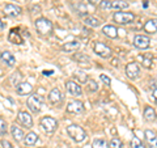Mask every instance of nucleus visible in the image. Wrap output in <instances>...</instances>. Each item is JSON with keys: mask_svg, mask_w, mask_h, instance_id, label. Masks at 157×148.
I'll return each mask as SVG.
<instances>
[{"mask_svg": "<svg viewBox=\"0 0 157 148\" xmlns=\"http://www.w3.org/2000/svg\"><path fill=\"white\" fill-rule=\"evenodd\" d=\"M130 4L123 0H102L100 8L104 11H121V9L128 8Z\"/></svg>", "mask_w": 157, "mask_h": 148, "instance_id": "f257e3e1", "label": "nucleus"}, {"mask_svg": "<svg viewBox=\"0 0 157 148\" xmlns=\"http://www.w3.org/2000/svg\"><path fill=\"white\" fill-rule=\"evenodd\" d=\"M67 134L70 135V138H72L76 143L84 142L85 138H86V132L78 125H70L67 127Z\"/></svg>", "mask_w": 157, "mask_h": 148, "instance_id": "f03ea898", "label": "nucleus"}, {"mask_svg": "<svg viewBox=\"0 0 157 148\" xmlns=\"http://www.w3.org/2000/svg\"><path fill=\"white\" fill-rule=\"evenodd\" d=\"M36 29L39 34H42V36H47V34H50L52 32V22L50 20H47L45 17H39L36 20Z\"/></svg>", "mask_w": 157, "mask_h": 148, "instance_id": "7ed1b4c3", "label": "nucleus"}, {"mask_svg": "<svg viewBox=\"0 0 157 148\" xmlns=\"http://www.w3.org/2000/svg\"><path fill=\"white\" fill-rule=\"evenodd\" d=\"M41 127L46 134H52L58 129V121L52 117H43L41 119Z\"/></svg>", "mask_w": 157, "mask_h": 148, "instance_id": "20e7f679", "label": "nucleus"}, {"mask_svg": "<svg viewBox=\"0 0 157 148\" xmlns=\"http://www.w3.org/2000/svg\"><path fill=\"white\" fill-rule=\"evenodd\" d=\"M43 105V97L39 95H33L29 96L28 98V107L30 109V111H33L34 114L41 111V107Z\"/></svg>", "mask_w": 157, "mask_h": 148, "instance_id": "39448f33", "label": "nucleus"}, {"mask_svg": "<svg viewBox=\"0 0 157 148\" xmlns=\"http://www.w3.org/2000/svg\"><path fill=\"white\" fill-rule=\"evenodd\" d=\"M113 18H114L115 22L121 24V25H127V24H131L134 21L135 14L131 12H115Z\"/></svg>", "mask_w": 157, "mask_h": 148, "instance_id": "423d86ee", "label": "nucleus"}, {"mask_svg": "<svg viewBox=\"0 0 157 148\" xmlns=\"http://www.w3.org/2000/svg\"><path fill=\"white\" fill-rule=\"evenodd\" d=\"M93 50H94V53L97 54V55H100L101 58H110L111 56L110 47L106 46L105 43H102V42H96Z\"/></svg>", "mask_w": 157, "mask_h": 148, "instance_id": "0eeeda50", "label": "nucleus"}, {"mask_svg": "<svg viewBox=\"0 0 157 148\" xmlns=\"http://www.w3.org/2000/svg\"><path fill=\"white\" fill-rule=\"evenodd\" d=\"M151 45V39L147 36H141V34H137L134 38V46L136 49H140V50H145L148 49Z\"/></svg>", "mask_w": 157, "mask_h": 148, "instance_id": "6e6552de", "label": "nucleus"}, {"mask_svg": "<svg viewBox=\"0 0 157 148\" xmlns=\"http://www.w3.org/2000/svg\"><path fill=\"white\" fill-rule=\"evenodd\" d=\"M126 75L128 76L131 80H135V79L139 77L140 75V67L136 62H131L126 66Z\"/></svg>", "mask_w": 157, "mask_h": 148, "instance_id": "1a4fd4ad", "label": "nucleus"}, {"mask_svg": "<svg viewBox=\"0 0 157 148\" xmlns=\"http://www.w3.org/2000/svg\"><path fill=\"white\" fill-rule=\"evenodd\" d=\"M67 111L71 113V114H80V113L84 111V103L78 100L70 101L67 105Z\"/></svg>", "mask_w": 157, "mask_h": 148, "instance_id": "9d476101", "label": "nucleus"}, {"mask_svg": "<svg viewBox=\"0 0 157 148\" xmlns=\"http://www.w3.org/2000/svg\"><path fill=\"white\" fill-rule=\"evenodd\" d=\"M17 121L21 123L22 126H25L26 129H30V127H33V118H32V115L29 114V113H26V111H18V114H17Z\"/></svg>", "mask_w": 157, "mask_h": 148, "instance_id": "9b49d317", "label": "nucleus"}, {"mask_svg": "<svg viewBox=\"0 0 157 148\" xmlns=\"http://www.w3.org/2000/svg\"><path fill=\"white\" fill-rule=\"evenodd\" d=\"M66 88H67V92L70 93L71 96H73V97H78V96H81V93H82L81 87L78 85L77 83L72 81V80L66 83Z\"/></svg>", "mask_w": 157, "mask_h": 148, "instance_id": "f8f14e48", "label": "nucleus"}, {"mask_svg": "<svg viewBox=\"0 0 157 148\" xmlns=\"http://www.w3.org/2000/svg\"><path fill=\"white\" fill-rule=\"evenodd\" d=\"M21 12L22 9L14 4H6V7H4V14L8 17H17L21 14Z\"/></svg>", "mask_w": 157, "mask_h": 148, "instance_id": "ddd939ff", "label": "nucleus"}, {"mask_svg": "<svg viewBox=\"0 0 157 148\" xmlns=\"http://www.w3.org/2000/svg\"><path fill=\"white\" fill-rule=\"evenodd\" d=\"M48 101L54 105H58V103H60L63 101V93L58 89V88H54V89L50 91L48 93Z\"/></svg>", "mask_w": 157, "mask_h": 148, "instance_id": "4468645a", "label": "nucleus"}, {"mask_svg": "<svg viewBox=\"0 0 157 148\" xmlns=\"http://www.w3.org/2000/svg\"><path fill=\"white\" fill-rule=\"evenodd\" d=\"M33 91V87L29 83H18L16 85V93L20 96H26L30 95Z\"/></svg>", "mask_w": 157, "mask_h": 148, "instance_id": "2eb2a0df", "label": "nucleus"}, {"mask_svg": "<svg viewBox=\"0 0 157 148\" xmlns=\"http://www.w3.org/2000/svg\"><path fill=\"white\" fill-rule=\"evenodd\" d=\"M0 59H2V62L6 63L8 67H13L16 64V58H14L13 54L9 53V51H3L0 54Z\"/></svg>", "mask_w": 157, "mask_h": 148, "instance_id": "dca6fc26", "label": "nucleus"}, {"mask_svg": "<svg viewBox=\"0 0 157 148\" xmlns=\"http://www.w3.org/2000/svg\"><path fill=\"white\" fill-rule=\"evenodd\" d=\"M73 60H76L78 64L82 67H90V59L88 58L85 54H81V53L73 54Z\"/></svg>", "mask_w": 157, "mask_h": 148, "instance_id": "f3484780", "label": "nucleus"}, {"mask_svg": "<svg viewBox=\"0 0 157 148\" xmlns=\"http://www.w3.org/2000/svg\"><path fill=\"white\" fill-rule=\"evenodd\" d=\"M144 136H145V140H147V143H148L149 148H157V135L153 131L145 130Z\"/></svg>", "mask_w": 157, "mask_h": 148, "instance_id": "a211bd4d", "label": "nucleus"}, {"mask_svg": "<svg viewBox=\"0 0 157 148\" xmlns=\"http://www.w3.org/2000/svg\"><path fill=\"white\" fill-rule=\"evenodd\" d=\"M78 49H80V42L78 41H71V42H67L63 45L62 50L66 51V53H76Z\"/></svg>", "mask_w": 157, "mask_h": 148, "instance_id": "6ab92c4d", "label": "nucleus"}, {"mask_svg": "<svg viewBox=\"0 0 157 148\" xmlns=\"http://www.w3.org/2000/svg\"><path fill=\"white\" fill-rule=\"evenodd\" d=\"M144 32L148 33V34H153L157 32V20L156 18H152V20H148L145 24H144Z\"/></svg>", "mask_w": 157, "mask_h": 148, "instance_id": "aec40b11", "label": "nucleus"}, {"mask_svg": "<svg viewBox=\"0 0 157 148\" xmlns=\"http://www.w3.org/2000/svg\"><path fill=\"white\" fill-rule=\"evenodd\" d=\"M102 33H104L106 37L111 38V39L118 37V29L115 26H113V25H105L104 28H102Z\"/></svg>", "mask_w": 157, "mask_h": 148, "instance_id": "412c9836", "label": "nucleus"}, {"mask_svg": "<svg viewBox=\"0 0 157 148\" xmlns=\"http://www.w3.org/2000/svg\"><path fill=\"white\" fill-rule=\"evenodd\" d=\"M156 118H157V114H156L153 107L145 106V109H144V119L147 122H153V121H156Z\"/></svg>", "mask_w": 157, "mask_h": 148, "instance_id": "4be33fe9", "label": "nucleus"}, {"mask_svg": "<svg viewBox=\"0 0 157 148\" xmlns=\"http://www.w3.org/2000/svg\"><path fill=\"white\" fill-rule=\"evenodd\" d=\"M11 134H12V136L16 139L17 142H20L24 138V131L20 129L18 126H16V125H12L11 126Z\"/></svg>", "mask_w": 157, "mask_h": 148, "instance_id": "5701e85b", "label": "nucleus"}, {"mask_svg": "<svg viewBox=\"0 0 157 148\" xmlns=\"http://www.w3.org/2000/svg\"><path fill=\"white\" fill-rule=\"evenodd\" d=\"M8 39H9V41H11L12 43H16V45H21V43L24 42L22 38H21V36H20V34L17 33V30H14V29H12L11 33H9Z\"/></svg>", "mask_w": 157, "mask_h": 148, "instance_id": "b1692460", "label": "nucleus"}, {"mask_svg": "<svg viewBox=\"0 0 157 148\" xmlns=\"http://www.w3.org/2000/svg\"><path fill=\"white\" fill-rule=\"evenodd\" d=\"M84 24L86 26H89V28H97V26H100V20L96 18V17H93V16H88L85 17L84 20Z\"/></svg>", "mask_w": 157, "mask_h": 148, "instance_id": "393cba45", "label": "nucleus"}, {"mask_svg": "<svg viewBox=\"0 0 157 148\" xmlns=\"http://www.w3.org/2000/svg\"><path fill=\"white\" fill-rule=\"evenodd\" d=\"M38 142V135L36 132H29L25 138V146H34Z\"/></svg>", "mask_w": 157, "mask_h": 148, "instance_id": "a878e982", "label": "nucleus"}, {"mask_svg": "<svg viewBox=\"0 0 157 148\" xmlns=\"http://www.w3.org/2000/svg\"><path fill=\"white\" fill-rule=\"evenodd\" d=\"M139 59H141V64H143V67L145 68H151L152 67V60H153V55H143V56H139Z\"/></svg>", "mask_w": 157, "mask_h": 148, "instance_id": "bb28decb", "label": "nucleus"}, {"mask_svg": "<svg viewBox=\"0 0 157 148\" xmlns=\"http://www.w3.org/2000/svg\"><path fill=\"white\" fill-rule=\"evenodd\" d=\"M73 77H75L80 84L88 83V75H86L85 72H82V71H76V72H75V75H73Z\"/></svg>", "mask_w": 157, "mask_h": 148, "instance_id": "cd10ccee", "label": "nucleus"}, {"mask_svg": "<svg viewBox=\"0 0 157 148\" xmlns=\"http://www.w3.org/2000/svg\"><path fill=\"white\" fill-rule=\"evenodd\" d=\"M93 148H109V143H107L106 140L104 139H96L94 142H93V144H92Z\"/></svg>", "mask_w": 157, "mask_h": 148, "instance_id": "c85d7f7f", "label": "nucleus"}, {"mask_svg": "<svg viewBox=\"0 0 157 148\" xmlns=\"http://www.w3.org/2000/svg\"><path fill=\"white\" fill-rule=\"evenodd\" d=\"M131 148H145L144 143L141 142L137 136H132L131 139Z\"/></svg>", "mask_w": 157, "mask_h": 148, "instance_id": "c756f323", "label": "nucleus"}, {"mask_svg": "<svg viewBox=\"0 0 157 148\" xmlns=\"http://www.w3.org/2000/svg\"><path fill=\"white\" fill-rule=\"evenodd\" d=\"M109 146H110V148H122L123 147V143L121 142V139H118V138H113Z\"/></svg>", "mask_w": 157, "mask_h": 148, "instance_id": "7c9ffc66", "label": "nucleus"}, {"mask_svg": "<svg viewBox=\"0 0 157 148\" xmlns=\"http://www.w3.org/2000/svg\"><path fill=\"white\" fill-rule=\"evenodd\" d=\"M7 122L0 117V135H6L7 134Z\"/></svg>", "mask_w": 157, "mask_h": 148, "instance_id": "2f4dec72", "label": "nucleus"}, {"mask_svg": "<svg viewBox=\"0 0 157 148\" xmlns=\"http://www.w3.org/2000/svg\"><path fill=\"white\" fill-rule=\"evenodd\" d=\"M88 91H90V92L98 91V84H97V81H94V80H89V81H88Z\"/></svg>", "mask_w": 157, "mask_h": 148, "instance_id": "473e14b6", "label": "nucleus"}, {"mask_svg": "<svg viewBox=\"0 0 157 148\" xmlns=\"http://www.w3.org/2000/svg\"><path fill=\"white\" fill-rule=\"evenodd\" d=\"M2 147H3V148H13V146H12L7 139H3V140H2Z\"/></svg>", "mask_w": 157, "mask_h": 148, "instance_id": "72a5a7b5", "label": "nucleus"}, {"mask_svg": "<svg viewBox=\"0 0 157 148\" xmlns=\"http://www.w3.org/2000/svg\"><path fill=\"white\" fill-rule=\"evenodd\" d=\"M100 79H101V80H102V81H104V83L106 84V85H110V83H111L110 77H107L106 75H101V76H100Z\"/></svg>", "mask_w": 157, "mask_h": 148, "instance_id": "f704fd0d", "label": "nucleus"}, {"mask_svg": "<svg viewBox=\"0 0 157 148\" xmlns=\"http://www.w3.org/2000/svg\"><path fill=\"white\" fill-rule=\"evenodd\" d=\"M16 75H17V73H13V76L11 77V81H12L13 84H14V81H16V83L18 81V77H20V76H16Z\"/></svg>", "mask_w": 157, "mask_h": 148, "instance_id": "c9c22d12", "label": "nucleus"}, {"mask_svg": "<svg viewBox=\"0 0 157 148\" xmlns=\"http://www.w3.org/2000/svg\"><path fill=\"white\" fill-rule=\"evenodd\" d=\"M4 28H6V22H4L3 21V20L2 18H0V30H3V29Z\"/></svg>", "mask_w": 157, "mask_h": 148, "instance_id": "e433bc0d", "label": "nucleus"}, {"mask_svg": "<svg viewBox=\"0 0 157 148\" xmlns=\"http://www.w3.org/2000/svg\"><path fill=\"white\" fill-rule=\"evenodd\" d=\"M88 2H89L90 4H98V3L101 4V2H102V0H88Z\"/></svg>", "mask_w": 157, "mask_h": 148, "instance_id": "4c0bfd02", "label": "nucleus"}, {"mask_svg": "<svg viewBox=\"0 0 157 148\" xmlns=\"http://www.w3.org/2000/svg\"><path fill=\"white\" fill-rule=\"evenodd\" d=\"M153 98H155V101L157 102V88H156V89L153 91Z\"/></svg>", "mask_w": 157, "mask_h": 148, "instance_id": "58836bf2", "label": "nucleus"}, {"mask_svg": "<svg viewBox=\"0 0 157 148\" xmlns=\"http://www.w3.org/2000/svg\"><path fill=\"white\" fill-rule=\"evenodd\" d=\"M39 148H43V147H39Z\"/></svg>", "mask_w": 157, "mask_h": 148, "instance_id": "ea45409f", "label": "nucleus"}]
</instances>
